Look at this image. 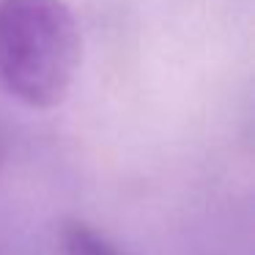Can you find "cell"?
<instances>
[{"mask_svg":"<svg viewBox=\"0 0 255 255\" xmlns=\"http://www.w3.org/2000/svg\"><path fill=\"white\" fill-rule=\"evenodd\" d=\"M80 63V30L63 0H0V83L28 107H55Z\"/></svg>","mask_w":255,"mask_h":255,"instance_id":"1","label":"cell"},{"mask_svg":"<svg viewBox=\"0 0 255 255\" xmlns=\"http://www.w3.org/2000/svg\"><path fill=\"white\" fill-rule=\"evenodd\" d=\"M66 253L69 255H118L94 228L72 222L66 228Z\"/></svg>","mask_w":255,"mask_h":255,"instance_id":"2","label":"cell"}]
</instances>
